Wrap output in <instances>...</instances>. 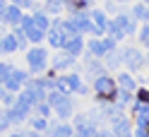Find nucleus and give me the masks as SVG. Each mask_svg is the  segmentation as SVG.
Masks as SVG:
<instances>
[{"mask_svg": "<svg viewBox=\"0 0 149 137\" xmlns=\"http://www.w3.org/2000/svg\"><path fill=\"white\" fill-rule=\"evenodd\" d=\"M142 41L149 46V29H142Z\"/></svg>", "mask_w": 149, "mask_h": 137, "instance_id": "nucleus-22", "label": "nucleus"}, {"mask_svg": "<svg viewBox=\"0 0 149 137\" xmlns=\"http://www.w3.org/2000/svg\"><path fill=\"white\" fill-rule=\"evenodd\" d=\"M63 87H70V89H79V79L72 75V77H68V79L63 82Z\"/></svg>", "mask_w": 149, "mask_h": 137, "instance_id": "nucleus-13", "label": "nucleus"}, {"mask_svg": "<svg viewBox=\"0 0 149 137\" xmlns=\"http://www.w3.org/2000/svg\"><path fill=\"white\" fill-rule=\"evenodd\" d=\"M41 96H43V84H29L26 94L22 96V101H26V104H36V101H41Z\"/></svg>", "mask_w": 149, "mask_h": 137, "instance_id": "nucleus-1", "label": "nucleus"}, {"mask_svg": "<svg viewBox=\"0 0 149 137\" xmlns=\"http://www.w3.org/2000/svg\"><path fill=\"white\" fill-rule=\"evenodd\" d=\"M116 26H118V29H120V34H123V31H125V34H130V31L135 29V26H132V22H130V19H125V17H120V19H118V24H116Z\"/></svg>", "mask_w": 149, "mask_h": 137, "instance_id": "nucleus-8", "label": "nucleus"}, {"mask_svg": "<svg viewBox=\"0 0 149 137\" xmlns=\"http://www.w3.org/2000/svg\"><path fill=\"white\" fill-rule=\"evenodd\" d=\"M5 75H7V67H5V65H0V79H3Z\"/></svg>", "mask_w": 149, "mask_h": 137, "instance_id": "nucleus-23", "label": "nucleus"}, {"mask_svg": "<svg viewBox=\"0 0 149 137\" xmlns=\"http://www.w3.org/2000/svg\"><path fill=\"white\" fill-rule=\"evenodd\" d=\"M17 3H22V5H29V3H31V0H17Z\"/></svg>", "mask_w": 149, "mask_h": 137, "instance_id": "nucleus-24", "label": "nucleus"}, {"mask_svg": "<svg viewBox=\"0 0 149 137\" xmlns=\"http://www.w3.org/2000/svg\"><path fill=\"white\" fill-rule=\"evenodd\" d=\"M79 137H87V135H84V132H82V135H79Z\"/></svg>", "mask_w": 149, "mask_h": 137, "instance_id": "nucleus-27", "label": "nucleus"}, {"mask_svg": "<svg viewBox=\"0 0 149 137\" xmlns=\"http://www.w3.org/2000/svg\"><path fill=\"white\" fill-rule=\"evenodd\" d=\"M3 19L5 22H17V19H19V10H17V7H7Z\"/></svg>", "mask_w": 149, "mask_h": 137, "instance_id": "nucleus-9", "label": "nucleus"}, {"mask_svg": "<svg viewBox=\"0 0 149 137\" xmlns=\"http://www.w3.org/2000/svg\"><path fill=\"white\" fill-rule=\"evenodd\" d=\"M53 137H70V127H58Z\"/></svg>", "mask_w": 149, "mask_h": 137, "instance_id": "nucleus-18", "label": "nucleus"}, {"mask_svg": "<svg viewBox=\"0 0 149 137\" xmlns=\"http://www.w3.org/2000/svg\"><path fill=\"white\" fill-rule=\"evenodd\" d=\"M3 48H5V51H12V48H17V41L12 39V36H5V41H3Z\"/></svg>", "mask_w": 149, "mask_h": 137, "instance_id": "nucleus-15", "label": "nucleus"}, {"mask_svg": "<svg viewBox=\"0 0 149 137\" xmlns=\"http://www.w3.org/2000/svg\"><path fill=\"white\" fill-rule=\"evenodd\" d=\"M91 51H94V53H104V46H101V43H91Z\"/></svg>", "mask_w": 149, "mask_h": 137, "instance_id": "nucleus-21", "label": "nucleus"}, {"mask_svg": "<svg viewBox=\"0 0 149 137\" xmlns=\"http://www.w3.org/2000/svg\"><path fill=\"white\" fill-rule=\"evenodd\" d=\"M31 19H34V24L39 26L41 31H46V26H48V19H46L43 15H36V17H31Z\"/></svg>", "mask_w": 149, "mask_h": 137, "instance_id": "nucleus-11", "label": "nucleus"}, {"mask_svg": "<svg viewBox=\"0 0 149 137\" xmlns=\"http://www.w3.org/2000/svg\"><path fill=\"white\" fill-rule=\"evenodd\" d=\"M94 19H96V24H99V31H101V29H106V17L101 15V12L94 15Z\"/></svg>", "mask_w": 149, "mask_h": 137, "instance_id": "nucleus-16", "label": "nucleus"}, {"mask_svg": "<svg viewBox=\"0 0 149 137\" xmlns=\"http://www.w3.org/2000/svg\"><path fill=\"white\" fill-rule=\"evenodd\" d=\"M120 84H123L125 89H132V87H135V84H132V79H130V77H125V75L120 77Z\"/></svg>", "mask_w": 149, "mask_h": 137, "instance_id": "nucleus-19", "label": "nucleus"}, {"mask_svg": "<svg viewBox=\"0 0 149 137\" xmlns=\"http://www.w3.org/2000/svg\"><path fill=\"white\" fill-rule=\"evenodd\" d=\"M15 137H22V135H15Z\"/></svg>", "mask_w": 149, "mask_h": 137, "instance_id": "nucleus-29", "label": "nucleus"}, {"mask_svg": "<svg viewBox=\"0 0 149 137\" xmlns=\"http://www.w3.org/2000/svg\"><path fill=\"white\" fill-rule=\"evenodd\" d=\"M125 63H127L130 67H139V65H142V58H139L137 51H127L125 53Z\"/></svg>", "mask_w": 149, "mask_h": 137, "instance_id": "nucleus-6", "label": "nucleus"}, {"mask_svg": "<svg viewBox=\"0 0 149 137\" xmlns=\"http://www.w3.org/2000/svg\"><path fill=\"white\" fill-rule=\"evenodd\" d=\"M116 135H118V137H130V125H127V120H123V118H118V120H116Z\"/></svg>", "mask_w": 149, "mask_h": 137, "instance_id": "nucleus-5", "label": "nucleus"}, {"mask_svg": "<svg viewBox=\"0 0 149 137\" xmlns=\"http://www.w3.org/2000/svg\"><path fill=\"white\" fill-rule=\"evenodd\" d=\"M137 137H149V135H144V130H142V132H139V135H137Z\"/></svg>", "mask_w": 149, "mask_h": 137, "instance_id": "nucleus-26", "label": "nucleus"}, {"mask_svg": "<svg viewBox=\"0 0 149 137\" xmlns=\"http://www.w3.org/2000/svg\"><path fill=\"white\" fill-rule=\"evenodd\" d=\"M24 82V72H12V77H7V89H17Z\"/></svg>", "mask_w": 149, "mask_h": 137, "instance_id": "nucleus-7", "label": "nucleus"}, {"mask_svg": "<svg viewBox=\"0 0 149 137\" xmlns=\"http://www.w3.org/2000/svg\"><path fill=\"white\" fill-rule=\"evenodd\" d=\"M51 43H53V46H63V34H60L58 29L51 31Z\"/></svg>", "mask_w": 149, "mask_h": 137, "instance_id": "nucleus-12", "label": "nucleus"}, {"mask_svg": "<svg viewBox=\"0 0 149 137\" xmlns=\"http://www.w3.org/2000/svg\"><path fill=\"white\" fill-rule=\"evenodd\" d=\"M5 123H7V120H3V118H0V130H3V127H5Z\"/></svg>", "mask_w": 149, "mask_h": 137, "instance_id": "nucleus-25", "label": "nucleus"}, {"mask_svg": "<svg viewBox=\"0 0 149 137\" xmlns=\"http://www.w3.org/2000/svg\"><path fill=\"white\" fill-rule=\"evenodd\" d=\"M60 115H63V118H65V115H70V104H65V101L60 104Z\"/></svg>", "mask_w": 149, "mask_h": 137, "instance_id": "nucleus-20", "label": "nucleus"}, {"mask_svg": "<svg viewBox=\"0 0 149 137\" xmlns=\"http://www.w3.org/2000/svg\"><path fill=\"white\" fill-rule=\"evenodd\" d=\"M96 89L101 91V94L111 96V94H113V82H111V79H106V77H101V79H96Z\"/></svg>", "mask_w": 149, "mask_h": 137, "instance_id": "nucleus-4", "label": "nucleus"}, {"mask_svg": "<svg viewBox=\"0 0 149 137\" xmlns=\"http://www.w3.org/2000/svg\"><path fill=\"white\" fill-rule=\"evenodd\" d=\"M34 137H39V135H34Z\"/></svg>", "mask_w": 149, "mask_h": 137, "instance_id": "nucleus-30", "label": "nucleus"}, {"mask_svg": "<svg viewBox=\"0 0 149 137\" xmlns=\"http://www.w3.org/2000/svg\"><path fill=\"white\" fill-rule=\"evenodd\" d=\"M43 63H46V53H43V51H31V53H29V65H31L34 70H41Z\"/></svg>", "mask_w": 149, "mask_h": 137, "instance_id": "nucleus-3", "label": "nucleus"}, {"mask_svg": "<svg viewBox=\"0 0 149 137\" xmlns=\"http://www.w3.org/2000/svg\"><path fill=\"white\" fill-rule=\"evenodd\" d=\"M135 15L139 17V19H149V7H142V5L135 7Z\"/></svg>", "mask_w": 149, "mask_h": 137, "instance_id": "nucleus-14", "label": "nucleus"}, {"mask_svg": "<svg viewBox=\"0 0 149 137\" xmlns=\"http://www.w3.org/2000/svg\"><path fill=\"white\" fill-rule=\"evenodd\" d=\"M24 29H26V34H29V39H31V41H39L41 36H43V31L34 24V19H31V17H26V19H24Z\"/></svg>", "mask_w": 149, "mask_h": 137, "instance_id": "nucleus-2", "label": "nucleus"}, {"mask_svg": "<svg viewBox=\"0 0 149 137\" xmlns=\"http://www.w3.org/2000/svg\"><path fill=\"white\" fill-rule=\"evenodd\" d=\"M48 101H51V104H63V96H60V91H53V94L48 96Z\"/></svg>", "mask_w": 149, "mask_h": 137, "instance_id": "nucleus-17", "label": "nucleus"}, {"mask_svg": "<svg viewBox=\"0 0 149 137\" xmlns=\"http://www.w3.org/2000/svg\"><path fill=\"white\" fill-rule=\"evenodd\" d=\"M65 46H68V53H72V56H77V53H79V48H82V41L77 39V36H74V39H72L70 43H65Z\"/></svg>", "mask_w": 149, "mask_h": 137, "instance_id": "nucleus-10", "label": "nucleus"}, {"mask_svg": "<svg viewBox=\"0 0 149 137\" xmlns=\"http://www.w3.org/2000/svg\"><path fill=\"white\" fill-rule=\"evenodd\" d=\"M0 7H3V0H0Z\"/></svg>", "mask_w": 149, "mask_h": 137, "instance_id": "nucleus-28", "label": "nucleus"}]
</instances>
